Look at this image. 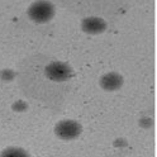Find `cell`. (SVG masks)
Masks as SVG:
<instances>
[{
    "label": "cell",
    "mask_w": 157,
    "mask_h": 157,
    "mask_svg": "<svg viewBox=\"0 0 157 157\" xmlns=\"http://www.w3.org/2000/svg\"><path fill=\"white\" fill-rule=\"evenodd\" d=\"M27 15L37 24H46L56 15V6L50 0H36L27 9Z\"/></svg>",
    "instance_id": "cell-1"
},
{
    "label": "cell",
    "mask_w": 157,
    "mask_h": 157,
    "mask_svg": "<svg viewBox=\"0 0 157 157\" xmlns=\"http://www.w3.org/2000/svg\"><path fill=\"white\" fill-rule=\"evenodd\" d=\"M82 124L75 119H61L53 127V133L58 140L71 142L82 134Z\"/></svg>",
    "instance_id": "cell-2"
},
{
    "label": "cell",
    "mask_w": 157,
    "mask_h": 157,
    "mask_svg": "<svg viewBox=\"0 0 157 157\" xmlns=\"http://www.w3.org/2000/svg\"><path fill=\"white\" fill-rule=\"evenodd\" d=\"M44 76L53 82H65L74 76L72 67L63 61H51L44 66Z\"/></svg>",
    "instance_id": "cell-3"
},
{
    "label": "cell",
    "mask_w": 157,
    "mask_h": 157,
    "mask_svg": "<svg viewBox=\"0 0 157 157\" xmlns=\"http://www.w3.org/2000/svg\"><path fill=\"white\" fill-rule=\"evenodd\" d=\"M124 85V77L117 71H109L103 74L99 78V86L106 93H114L121 90Z\"/></svg>",
    "instance_id": "cell-4"
},
{
    "label": "cell",
    "mask_w": 157,
    "mask_h": 157,
    "mask_svg": "<svg viewBox=\"0 0 157 157\" xmlns=\"http://www.w3.org/2000/svg\"><path fill=\"white\" fill-rule=\"evenodd\" d=\"M81 31L90 36H99L108 29V24L103 18L99 17H86L81 21Z\"/></svg>",
    "instance_id": "cell-5"
},
{
    "label": "cell",
    "mask_w": 157,
    "mask_h": 157,
    "mask_svg": "<svg viewBox=\"0 0 157 157\" xmlns=\"http://www.w3.org/2000/svg\"><path fill=\"white\" fill-rule=\"evenodd\" d=\"M0 157H32V156L24 147L8 146L4 150L0 151Z\"/></svg>",
    "instance_id": "cell-6"
},
{
    "label": "cell",
    "mask_w": 157,
    "mask_h": 157,
    "mask_svg": "<svg viewBox=\"0 0 157 157\" xmlns=\"http://www.w3.org/2000/svg\"><path fill=\"white\" fill-rule=\"evenodd\" d=\"M17 76V72L12 68H2L0 70V80L4 82H10L13 81Z\"/></svg>",
    "instance_id": "cell-7"
},
{
    "label": "cell",
    "mask_w": 157,
    "mask_h": 157,
    "mask_svg": "<svg viewBox=\"0 0 157 157\" xmlns=\"http://www.w3.org/2000/svg\"><path fill=\"white\" fill-rule=\"evenodd\" d=\"M28 108H29L28 103L25 100H23V99H17L12 104V110L15 112V113H24V112L28 110Z\"/></svg>",
    "instance_id": "cell-8"
},
{
    "label": "cell",
    "mask_w": 157,
    "mask_h": 157,
    "mask_svg": "<svg viewBox=\"0 0 157 157\" xmlns=\"http://www.w3.org/2000/svg\"><path fill=\"white\" fill-rule=\"evenodd\" d=\"M138 125L141 127L142 129H151V128H153V125H155V121H153L152 117L143 115L138 119Z\"/></svg>",
    "instance_id": "cell-9"
},
{
    "label": "cell",
    "mask_w": 157,
    "mask_h": 157,
    "mask_svg": "<svg viewBox=\"0 0 157 157\" xmlns=\"http://www.w3.org/2000/svg\"><path fill=\"white\" fill-rule=\"evenodd\" d=\"M127 146H128V141H127V138H122V137H119V138H115L113 141V147H115L117 150H123Z\"/></svg>",
    "instance_id": "cell-10"
}]
</instances>
